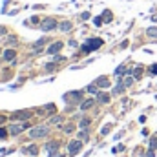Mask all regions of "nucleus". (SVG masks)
Here are the masks:
<instances>
[{"label": "nucleus", "mask_w": 157, "mask_h": 157, "mask_svg": "<svg viewBox=\"0 0 157 157\" xmlns=\"http://www.w3.org/2000/svg\"><path fill=\"white\" fill-rule=\"evenodd\" d=\"M86 90H88L90 93H93V95H99V86H97V84H90Z\"/></svg>", "instance_id": "16"}, {"label": "nucleus", "mask_w": 157, "mask_h": 157, "mask_svg": "<svg viewBox=\"0 0 157 157\" xmlns=\"http://www.w3.org/2000/svg\"><path fill=\"white\" fill-rule=\"evenodd\" d=\"M73 130H75V126H73V124H68V126L64 128V132H66V134H71Z\"/></svg>", "instance_id": "29"}, {"label": "nucleus", "mask_w": 157, "mask_h": 157, "mask_svg": "<svg viewBox=\"0 0 157 157\" xmlns=\"http://www.w3.org/2000/svg\"><path fill=\"white\" fill-rule=\"evenodd\" d=\"M150 148H154V150H157V137H154V139L150 141Z\"/></svg>", "instance_id": "30"}, {"label": "nucleus", "mask_w": 157, "mask_h": 157, "mask_svg": "<svg viewBox=\"0 0 157 157\" xmlns=\"http://www.w3.org/2000/svg\"><path fill=\"white\" fill-rule=\"evenodd\" d=\"M7 44H11V46H15V44H16V37H15V35H11V37H7Z\"/></svg>", "instance_id": "22"}, {"label": "nucleus", "mask_w": 157, "mask_h": 157, "mask_svg": "<svg viewBox=\"0 0 157 157\" xmlns=\"http://www.w3.org/2000/svg\"><path fill=\"white\" fill-rule=\"evenodd\" d=\"M55 110H57L55 104H48V106H46V112H48V113H55Z\"/></svg>", "instance_id": "24"}, {"label": "nucleus", "mask_w": 157, "mask_h": 157, "mask_svg": "<svg viewBox=\"0 0 157 157\" xmlns=\"http://www.w3.org/2000/svg\"><path fill=\"white\" fill-rule=\"evenodd\" d=\"M146 35H148V37H152V38H157V27H148Z\"/></svg>", "instance_id": "17"}, {"label": "nucleus", "mask_w": 157, "mask_h": 157, "mask_svg": "<svg viewBox=\"0 0 157 157\" xmlns=\"http://www.w3.org/2000/svg\"><path fill=\"white\" fill-rule=\"evenodd\" d=\"M62 46H64L62 42H55V44H51V46L48 48V53H49V55H55V53H59V51L62 49Z\"/></svg>", "instance_id": "6"}, {"label": "nucleus", "mask_w": 157, "mask_h": 157, "mask_svg": "<svg viewBox=\"0 0 157 157\" xmlns=\"http://www.w3.org/2000/svg\"><path fill=\"white\" fill-rule=\"evenodd\" d=\"M80 99H82V91H70V93L64 95V101H68V102H71V101H80Z\"/></svg>", "instance_id": "5"}, {"label": "nucleus", "mask_w": 157, "mask_h": 157, "mask_svg": "<svg viewBox=\"0 0 157 157\" xmlns=\"http://www.w3.org/2000/svg\"><path fill=\"white\" fill-rule=\"evenodd\" d=\"M60 121H62V117H60V115H55V117H53V119H51L49 123H51V124H59Z\"/></svg>", "instance_id": "25"}, {"label": "nucleus", "mask_w": 157, "mask_h": 157, "mask_svg": "<svg viewBox=\"0 0 157 157\" xmlns=\"http://www.w3.org/2000/svg\"><path fill=\"white\" fill-rule=\"evenodd\" d=\"M5 123V115H0V124H4Z\"/></svg>", "instance_id": "39"}, {"label": "nucleus", "mask_w": 157, "mask_h": 157, "mask_svg": "<svg viewBox=\"0 0 157 157\" xmlns=\"http://www.w3.org/2000/svg\"><path fill=\"white\" fill-rule=\"evenodd\" d=\"M22 130H24V124H13V126L9 128V134H11V135H18Z\"/></svg>", "instance_id": "10"}, {"label": "nucleus", "mask_w": 157, "mask_h": 157, "mask_svg": "<svg viewBox=\"0 0 157 157\" xmlns=\"http://www.w3.org/2000/svg\"><path fill=\"white\" fill-rule=\"evenodd\" d=\"M22 152H24V154H27V155H37V154H38V148H37L35 145H31V146H26Z\"/></svg>", "instance_id": "11"}, {"label": "nucleus", "mask_w": 157, "mask_h": 157, "mask_svg": "<svg viewBox=\"0 0 157 157\" xmlns=\"http://www.w3.org/2000/svg\"><path fill=\"white\" fill-rule=\"evenodd\" d=\"M16 57V51L15 49H5L4 51V60H13Z\"/></svg>", "instance_id": "12"}, {"label": "nucleus", "mask_w": 157, "mask_h": 157, "mask_svg": "<svg viewBox=\"0 0 157 157\" xmlns=\"http://www.w3.org/2000/svg\"><path fill=\"white\" fill-rule=\"evenodd\" d=\"M102 20H104L102 16H95V18H93V22H95V26H102Z\"/></svg>", "instance_id": "26"}, {"label": "nucleus", "mask_w": 157, "mask_h": 157, "mask_svg": "<svg viewBox=\"0 0 157 157\" xmlns=\"http://www.w3.org/2000/svg\"><path fill=\"white\" fill-rule=\"evenodd\" d=\"M97 97H99V102H102V104L110 102V95H108V93H99Z\"/></svg>", "instance_id": "15"}, {"label": "nucleus", "mask_w": 157, "mask_h": 157, "mask_svg": "<svg viewBox=\"0 0 157 157\" xmlns=\"http://www.w3.org/2000/svg\"><path fill=\"white\" fill-rule=\"evenodd\" d=\"M13 117H15V119H20V121H26V119L31 117V112H15Z\"/></svg>", "instance_id": "9"}, {"label": "nucleus", "mask_w": 157, "mask_h": 157, "mask_svg": "<svg viewBox=\"0 0 157 157\" xmlns=\"http://www.w3.org/2000/svg\"><path fill=\"white\" fill-rule=\"evenodd\" d=\"M90 123H91V121H90V119H82V121H80V124H79V126H80V128H84V130H86V128H88V126H90Z\"/></svg>", "instance_id": "20"}, {"label": "nucleus", "mask_w": 157, "mask_h": 157, "mask_svg": "<svg viewBox=\"0 0 157 157\" xmlns=\"http://www.w3.org/2000/svg\"><path fill=\"white\" fill-rule=\"evenodd\" d=\"M80 18H82V20H88V18H90V13H88V11H84V13L80 15Z\"/></svg>", "instance_id": "32"}, {"label": "nucleus", "mask_w": 157, "mask_h": 157, "mask_svg": "<svg viewBox=\"0 0 157 157\" xmlns=\"http://www.w3.org/2000/svg\"><path fill=\"white\" fill-rule=\"evenodd\" d=\"M91 106H93V99H88V101H84V102L80 104V110H82V112H86V110H90Z\"/></svg>", "instance_id": "14"}, {"label": "nucleus", "mask_w": 157, "mask_h": 157, "mask_svg": "<svg viewBox=\"0 0 157 157\" xmlns=\"http://www.w3.org/2000/svg\"><path fill=\"white\" fill-rule=\"evenodd\" d=\"M126 71H128V70H126V68H124V66H119V68H117V70H115V73H117V75H124V73H126Z\"/></svg>", "instance_id": "21"}, {"label": "nucleus", "mask_w": 157, "mask_h": 157, "mask_svg": "<svg viewBox=\"0 0 157 157\" xmlns=\"http://www.w3.org/2000/svg\"><path fill=\"white\" fill-rule=\"evenodd\" d=\"M132 84H134V77H126V79H124V86L128 88V86H132Z\"/></svg>", "instance_id": "23"}, {"label": "nucleus", "mask_w": 157, "mask_h": 157, "mask_svg": "<svg viewBox=\"0 0 157 157\" xmlns=\"http://www.w3.org/2000/svg\"><path fill=\"white\" fill-rule=\"evenodd\" d=\"M88 46L91 48V51H93V49H99V48L102 46V40H101V38H90V40H88Z\"/></svg>", "instance_id": "7"}, {"label": "nucleus", "mask_w": 157, "mask_h": 157, "mask_svg": "<svg viewBox=\"0 0 157 157\" xmlns=\"http://www.w3.org/2000/svg\"><path fill=\"white\" fill-rule=\"evenodd\" d=\"M5 135H7V130L0 128V139H5Z\"/></svg>", "instance_id": "31"}, {"label": "nucleus", "mask_w": 157, "mask_h": 157, "mask_svg": "<svg viewBox=\"0 0 157 157\" xmlns=\"http://www.w3.org/2000/svg\"><path fill=\"white\" fill-rule=\"evenodd\" d=\"M150 73H152V75H157V64H154V66L150 68Z\"/></svg>", "instance_id": "34"}, {"label": "nucleus", "mask_w": 157, "mask_h": 157, "mask_svg": "<svg viewBox=\"0 0 157 157\" xmlns=\"http://www.w3.org/2000/svg\"><path fill=\"white\" fill-rule=\"evenodd\" d=\"M49 134V128L48 126H35L31 132H29V137L31 139H42Z\"/></svg>", "instance_id": "1"}, {"label": "nucleus", "mask_w": 157, "mask_h": 157, "mask_svg": "<svg viewBox=\"0 0 157 157\" xmlns=\"http://www.w3.org/2000/svg\"><path fill=\"white\" fill-rule=\"evenodd\" d=\"M46 70H48V71H53V70H55V64H48Z\"/></svg>", "instance_id": "37"}, {"label": "nucleus", "mask_w": 157, "mask_h": 157, "mask_svg": "<svg viewBox=\"0 0 157 157\" xmlns=\"http://www.w3.org/2000/svg\"><path fill=\"white\" fill-rule=\"evenodd\" d=\"M108 132H110V124H108V126H104V128H102V130H101V134H102V135H106V134H108Z\"/></svg>", "instance_id": "33"}, {"label": "nucleus", "mask_w": 157, "mask_h": 157, "mask_svg": "<svg viewBox=\"0 0 157 157\" xmlns=\"http://www.w3.org/2000/svg\"><path fill=\"white\" fill-rule=\"evenodd\" d=\"M0 35H5V27L4 26H0Z\"/></svg>", "instance_id": "38"}, {"label": "nucleus", "mask_w": 157, "mask_h": 157, "mask_svg": "<svg viewBox=\"0 0 157 157\" xmlns=\"http://www.w3.org/2000/svg\"><path fill=\"white\" fill-rule=\"evenodd\" d=\"M102 18H104L106 22H110V20L113 18V15H112V11H104V13H102Z\"/></svg>", "instance_id": "19"}, {"label": "nucleus", "mask_w": 157, "mask_h": 157, "mask_svg": "<svg viewBox=\"0 0 157 157\" xmlns=\"http://www.w3.org/2000/svg\"><path fill=\"white\" fill-rule=\"evenodd\" d=\"M141 73H143V70H141V68H137V70L134 71V75H135V77H141Z\"/></svg>", "instance_id": "35"}, {"label": "nucleus", "mask_w": 157, "mask_h": 157, "mask_svg": "<svg viewBox=\"0 0 157 157\" xmlns=\"http://www.w3.org/2000/svg\"><path fill=\"white\" fill-rule=\"evenodd\" d=\"M124 88H126V86H124V84H123V82H121V84H117V86H115V88H113V93H115V95H119V93H121V91H123V90H124Z\"/></svg>", "instance_id": "18"}, {"label": "nucleus", "mask_w": 157, "mask_h": 157, "mask_svg": "<svg viewBox=\"0 0 157 157\" xmlns=\"http://www.w3.org/2000/svg\"><path fill=\"white\" fill-rule=\"evenodd\" d=\"M80 148H82V143H80V141H71L70 146H68V150H70L71 155H77V154L80 152Z\"/></svg>", "instance_id": "4"}, {"label": "nucleus", "mask_w": 157, "mask_h": 157, "mask_svg": "<svg viewBox=\"0 0 157 157\" xmlns=\"http://www.w3.org/2000/svg\"><path fill=\"white\" fill-rule=\"evenodd\" d=\"M71 27H73L71 22H60V24H59V29H60V31H71Z\"/></svg>", "instance_id": "13"}, {"label": "nucleus", "mask_w": 157, "mask_h": 157, "mask_svg": "<svg viewBox=\"0 0 157 157\" xmlns=\"http://www.w3.org/2000/svg\"><path fill=\"white\" fill-rule=\"evenodd\" d=\"M95 84H97L99 88H108V86H110V79H108V77H99V79L95 80Z\"/></svg>", "instance_id": "8"}, {"label": "nucleus", "mask_w": 157, "mask_h": 157, "mask_svg": "<svg viewBox=\"0 0 157 157\" xmlns=\"http://www.w3.org/2000/svg\"><path fill=\"white\" fill-rule=\"evenodd\" d=\"M55 27H59V24H57L55 18H44L42 24H40V29H42V31H51V29H55Z\"/></svg>", "instance_id": "2"}, {"label": "nucleus", "mask_w": 157, "mask_h": 157, "mask_svg": "<svg viewBox=\"0 0 157 157\" xmlns=\"http://www.w3.org/2000/svg\"><path fill=\"white\" fill-rule=\"evenodd\" d=\"M146 157H155V152H154V148H150V152L146 154Z\"/></svg>", "instance_id": "36"}, {"label": "nucleus", "mask_w": 157, "mask_h": 157, "mask_svg": "<svg viewBox=\"0 0 157 157\" xmlns=\"http://www.w3.org/2000/svg\"><path fill=\"white\" fill-rule=\"evenodd\" d=\"M44 44H46V38H38V40H37V44H35V48H42Z\"/></svg>", "instance_id": "27"}, {"label": "nucleus", "mask_w": 157, "mask_h": 157, "mask_svg": "<svg viewBox=\"0 0 157 157\" xmlns=\"http://www.w3.org/2000/svg\"><path fill=\"white\" fill-rule=\"evenodd\" d=\"M79 137H80V141H88V132L84 130V132H80L79 134Z\"/></svg>", "instance_id": "28"}, {"label": "nucleus", "mask_w": 157, "mask_h": 157, "mask_svg": "<svg viewBox=\"0 0 157 157\" xmlns=\"http://www.w3.org/2000/svg\"><path fill=\"white\" fill-rule=\"evenodd\" d=\"M46 150H48V157H55L59 152V143L53 141V143H48L46 145Z\"/></svg>", "instance_id": "3"}]
</instances>
